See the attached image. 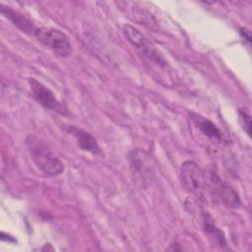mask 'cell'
<instances>
[{
  "instance_id": "cell-1",
  "label": "cell",
  "mask_w": 252,
  "mask_h": 252,
  "mask_svg": "<svg viewBox=\"0 0 252 252\" xmlns=\"http://www.w3.org/2000/svg\"><path fill=\"white\" fill-rule=\"evenodd\" d=\"M28 151L34 164L45 174L59 175L64 171V164L56 158L48 148L35 137H28L26 140Z\"/></svg>"
},
{
  "instance_id": "cell-9",
  "label": "cell",
  "mask_w": 252,
  "mask_h": 252,
  "mask_svg": "<svg viewBox=\"0 0 252 252\" xmlns=\"http://www.w3.org/2000/svg\"><path fill=\"white\" fill-rule=\"evenodd\" d=\"M201 222L203 230L208 235V237L219 247L222 249H227V241L224 236V233L220 228L217 226L213 218L210 216L208 212L203 211L201 213Z\"/></svg>"
},
{
  "instance_id": "cell-7",
  "label": "cell",
  "mask_w": 252,
  "mask_h": 252,
  "mask_svg": "<svg viewBox=\"0 0 252 252\" xmlns=\"http://www.w3.org/2000/svg\"><path fill=\"white\" fill-rule=\"evenodd\" d=\"M29 85L33 97L41 106L62 114H65L67 112V108L65 107V105H63L56 98L55 94L40 82L36 81L33 78H30Z\"/></svg>"
},
{
  "instance_id": "cell-10",
  "label": "cell",
  "mask_w": 252,
  "mask_h": 252,
  "mask_svg": "<svg viewBox=\"0 0 252 252\" xmlns=\"http://www.w3.org/2000/svg\"><path fill=\"white\" fill-rule=\"evenodd\" d=\"M189 116L195 127L198 128L206 137L215 142L222 141L223 135L221 131L211 120L194 112H190Z\"/></svg>"
},
{
  "instance_id": "cell-4",
  "label": "cell",
  "mask_w": 252,
  "mask_h": 252,
  "mask_svg": "<svg viewBox=\"0 0 252 252\" xmlns=\"http://www.w3.org/2000/svg\"><path fill=\"white\" fill-rule=\"evenodd\" d=\"M180 181L184 189L199 200L205 199V174L199 165L192 160H185L180 167Z\"/></svg>"
},
{
  "instance_id": "cell-6",
  "label": "cell",
  "mask_w": 252,
  "mask_h": 252,
  "mask_svg": "<svg viewBox=\"0 0 252 252\" xmlns=\"http://www.w3.org/2000/svg\"><path fill=\"white\" fill-rule=\"evenodd\" d=\"M122 32L127 40L138 50L140 54H142L152 62L156 63L157 65L164 66L166 64L165 60L155 49L151 41H149L148 38H146L138 29L126 24L123 26Z\"/></svg>"
},
{
  "instance_id": "cell-11",
  "label": "cell",
  "mask_w": 252,
  "mask_h": 252,
  "mask_svg": "<svg viewBox=\"0 0 252 252\" xmlns=\"http://www.w3.org/2000/svg\"><path fill=\"white\" fill-rule=\"evenodd\" d=\"M0 11L6 19H8L14 26H16L23 32L34 35V32L37 28L23 14L19 13L18 11H15L11 7H6L4 5H1Z\"/></svg>"
},
{
  "instance_id": "cell-5",
  "label": "cell",
  "mask_w": 252,
  "mask_h": 252,
  "mask_svg": "<svg viewBox=\"0 0 252 252\" xmlns=\"http://www.w3.org/2000/svg\"><path fill=\"white\" fill-rule=\"evenodd\" d=\"M33 36L58 56L67 57L72 53V44L69 37L57 29L46 27L37 28Z\"/></svg>"
},
{
  "instance_id": "cell-2",
  "label": "cell",
  "mask_w": 252,
  "mask_h": 252,
  "mask_svg": "<svg viewBox=\"0 0 252 252\" xmlns=\"http://www.w3.org/2000/svg\"><path fill=\"white\" fill-rule=\"evenodd\" d=\"M204 174L206 191H208L213 197L217 198L225 207L234 209L240 206L241 201L238 194L232 187L222 181L213 168L208 169Z\"/></svg>"
},
{
  "instance_id": "cell-13",
  "label": "cell",
  "mask_w": 252,
  "mask_h": 252,
  "mask_svg": "<svg viewBox=\"0 0 252 252\" xmlns=\"http://www.w3.org/2000/svg\"><path fill=\"white\" fill-rule=\"evenodd\" d=\"M239 33H240L241 37H242L244 40H246V41H247L248 46H250V43H251V36H250V32H249L246 29L241 28V29L239 30Z\"/></svg>"
},
{
  "instance_id": "cell-12",
  "label": "cell",
  "mask_w": 252,
  "mask_h": 252,
  "mask_svg": "<svg viewBox=\"0 0 252 252\" xmlns=\"http://www.w3.org/2000/svg\"><path fill=\"white\" fill-rule=\"evenodd\" d=\"M238 118L239 123L244 130V132L251 137V116L250 114L244 109H238Z\"/></svg>"
},
{
  "instance_id": "cell-3",
  "label": "cell",
  "mask_w": 252,
  "mask_h": 252,
  "mask_svg": "<svg viewBox=\"0 0 252 252\" xmlns=\"http://www.w3.org/2000/svg\"><path fill=\"white\" fill-rule=\"evenodd\" d=\"M128 162L135 182L146 187L154 175V166L149 154L143 149H133L128 153Z\"/></svg>"
},
{
  "instance_id": "cell-8",
  "label": "cell",
  "mask_w": 252,
  "mask_h": 252,
  "mask_svg": "<svg viewBox=\"0 0 252 252\" xmlns=\"http://www.w3.org/2000/svg\"><path fill=\"white\" fill-rule=\"evenodd\" d=\"M66 130L72 134V136L76 139L78 146L85 152L91 153L93 155H99L100 154V148L95 140V138L91 135L89 132L78 128L76 126L70 125L67 126Z\"/></svg>"
}]
</instances>
